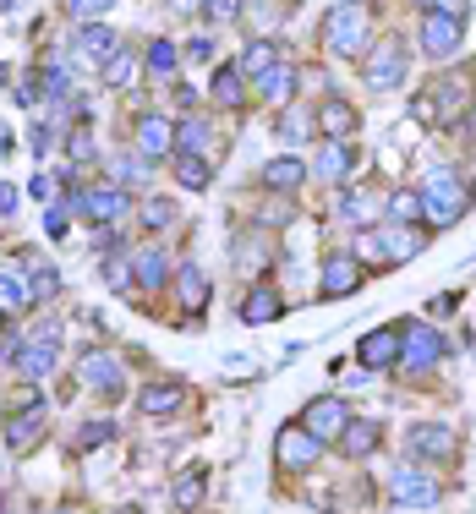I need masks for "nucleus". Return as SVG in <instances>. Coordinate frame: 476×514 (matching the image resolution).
<instances>
[{
	"label": "nucleus",
	"mask_w": 476,
	"mask_h": 514,
	"mask_svg": "<svg viewBox=\"0 0 476 514\" xmlns=\"http://www.w3.org/2000/svg\"><path fill=\"white\" fill-rule=\"evenodd\" d=\"M373 6L367 0H340V6H329V17H323V44H329V55H345V61H362L367 50H373Z\"/></svg>",
	"instance_id": "nucleus-1"
},
{
	"label": "nucleus",
	"mask_w": 476,
	"mask_h": 514,
	"mask_svg": "<svg viewBox=\"0 0 476 514\" xmlns=\"http://www.w3.org/2000/svg\"><path fill=\"white\" fill-rule=\"evenodd\" d=\"M422 208H427V219L444 230V225H455V219L471 208V186H460L449 165H433V170H427V186H422Z\"/></svg>",
	"instance_id": "nucleus-2"
},
{
	"label": "nucleus",
	"mask_w": 476,
	"mask_h": 514,
	"mask_svg": "<svg viewBox=\"0 0 476 514\" xmlns=\"http://www.w3.org/2000/svg\"><path fill=\"white\" fill-rule=\"evenodd\" d=\"M444 334L433 329V323H400V367L405 372H416V378H422V372H433L438 361H444Z\"/></svg>",
	"instance_id": "nucleus-3"
},
{
	"label": "nucleus",
	"mask_w": 476,
	"mask_h": 514,
	"mask_svg": "<svg viewBox=\"0 0 476 514\" xmlns=\"http://www.w3.org/2000/svg\"><path fill=\"white\" fill-rule=\"evenodd\" d=\"M389 498L405 509H433L438 498H444V487H438V476L427 471V465H394L389 471Z\"/></svg>",
	"instance_id": "nucleus-4"
},
{
	"label": "nucleus",
	"mask_w": 476,
	"mask_h": 514,
	"mask_svg": "<svg viewBox=\"0 0 476 514\" xmlns=\"http://www.w3.org/2000/svg\"><path fill=\"white\" fill-rule=\"evenodd\" d=\"M405 72H411V55H405L400 39H378L373 50L362 55V77L367 88H400Z\"/></svg>",
	"instance_id": "nucleus-5"
},
{
	"label": "nucleus",
	"mask_w": 476,
	"mask_h": 514,
	"mask_svg": "<svg viewBox=\"0 0 476 514\" xmlns=\"http://www.w3.org/2000/svg\"><path fill=\"white\" fill-rule=\"evenodd\" d=\"M345 422H351V405H345V394H318V400L301 405V427L312 432V438H340Z\"/></svg>",
	"instance_id": "nucleus-6"
},
{
	"label": "nucleus",
	"mask_w": 476,
	"mask_h": 514,
	"mask_svg": "<svg viewBox=\"0 0 476 514\" xmlns=\"http://www.w3.org/2000/svg\"><path fill=\"white\" fill-rule=\"evenodd\" d=\"M77 383L83 389H94V394H126V367L110 356V350H88L83 361H77Z\"/></svg>",
	"instance_id": "nucleus-7"
},
{
	"label": "nucleus",
	"mask_w": 476,
	"mask_h": 514,
	"mask_svg": "<svg viewBox=\"0 0 476 514\" xmlns=\"http://www.w3.org/2000/svg\"><path fill=\"white\" fill-rule=\"evenodd\" d=\"M362 257L356 252H329L323 257V279H318V296L323 301H340V296H351V290H362Z\"/></svg>",
	"instance_id": "nucleus-8"
},
{
	"label": "nucleus",
	"mask_w": 476,
	"mask_h": 514,
	"mask_svg": "<svg viewBox=\"0 0 476 514\" xmlns=\"http://www.w3.org/2000/svg\"><path fill=\"white\" fill-rule=\"evenodd\" d=\"M323 454V438H312L301 422H290L280 432V443H274V460H280V471H312Z\"/></svg>",
	"instance_id": "nucleus-9"
},
{
	"label": "nucleus",
	"mask_w": 476,
	"mask_h": 514,
	"mask_svg": "<svg viewBox=\"0 0 476 514\" xmlns=\"http://www.w3.org/2000/svg\"><path fill=\"white\" fill-rule=\"evenodd\" d=\"M72 203L83 208V219H99V225H115V219L132 214V197H126L121 186H83Z\"/></svg>",
	"instance_id": "nucleus-10"
},
{
	"label": "nucleus",
	"mask_w": 476,
	"mask_h": 514,
	"mask_svg": "<svg viewBox=\"0 0 476 514\" xmlns=\"http://www.w3.org/2000/svg\"><path fill=\"white\" fill-rule=\"evenodd\" d=\"M460 50V17L449 11H427L422 17V55L427 61H449Z\"/></svg>",
	"instance_id": "nucleus-11"
},
{
	"label": "nucleus",
	"mask_w": 476,
	"mask_h": 514,
	"mask_svg": "<svg viewBox=\"0 0 476 514\" xmlns=\"http://www.w3.org/2000/svg\"><path fill=\"white\" fill-rule=\"evenodd\" d=\"M121 50V33L104 28V22H83V28L72 33V55L88 66H110V55Z\"/></svg>",
	"instance_id": "nucleus-12"
},
{
	"label": "nucleus",
	"mask_w": 476,
	"mask_h": 514,
	"mask_svg": "<svg viewBox=\"0 0 476 514\" xmlns=\"http://www.w3.org/2000/svg\"><path fill=\"white\" fill-rule=\"evenodd\" d=\"M137 154L154 165V159H170L176 154V126H170V115H137Z\"/></svg>",
	"instance_id": "nucleus-13"
},
{
	"label": "nucleus",
	"mask_w": 476,
	"mask_h": 514,
	"mask_svg": "<svg viewBox=\"0 0 476 514\" xmlns=\"http://www.w3.org/2000/svg\"><path fill=\"white\" fill-rule=\"evenodd\" d=\"M312 175H318V181H329V186H345L356 175V154L345 143H334V137H323L318 154H312Z\"/></svg>",
	"instance_id": "nucleus-14"
},
{
	"label": "nucleus",
	"mask_w": 476,
	"mask_h": 514,
	"mask_svg": "<svg viewBox=\"0 0 476 514\" xmlns=\"http://www.w3.org/2000/svg\"><path fill=\"white\" fill-rule=\"evenodd\" d=\"M471 72H455V77H444L433 93V115L438 121H460V115H471Z\"/></svg>",
	"instance_id": "nucleus-15"
},
{
	"label": "nucleus",
	"mask_w": 476,
	"mask_h": 514,
	"mask_svg": "<svg viewBox=\"0 0 476 514\" xmlns=\"http://www.w3.org/2000/svg\"><path fill=\"white\" fill-rule=\"evenodd\" d=\"M411 454H416V460H433V465L455 460V432H449L444 422H422V427H411Z\"/></svg>",
	"instance_id": "nucleus-16"
},
{
	"label": "nucleus",
	"mask_w": 476,
	"mask_h": 514,
	"mask_svg": "<svg viewBox=\"0 0 476 514\" xmlns=\"http://www.w3.org/2000/svg\"><path fill=\"white\" fill-rule=\"evenodd\" d=\"M39 438H44V405L33 400V405H22V411L6 422V449L11 454H28Z\"/></svg>",
	"instance_id": "nucleus-17"
},
{
	"label": "nucleus",
	"mask_w": 476,
	"mask_h": 514,
	"mask_svg": "<svg viewBox=\"0 0 476 514\" xmlns=\"http://www.w3.org/2000/svg\"><path fill=\"white\" fill-rule=\"evenodd\" d=\"M367 372H383V367H400V329H373L362 345H356Z\"/></svg>",
	"instance_id": "nucleus-18"
},
{
	"label": "nucleus",
	"mask_w": 476,
	"mask_h": 514,
	"mask_svg": "<svg viewBox=\"0 0 476 514\" xmlns=\"http://www.w3.org/2000/svg\"><path fill=\"white\" fill-rule=\"evenodd\" d=\"M334 443H340V454H351V460H367V454H378L383 427L367 422V416H351V422H345V432H340Z\"/></svg>",
	"instance_id": "nucleus-19"
},
{
	"label": "nucleus",
	"mask_w": 476,
	"mask_h": 514,
	"mask_svg": "<svg viewBox=\"0 0 476 514\" xmlns=\"http://www.w3.org/2000/svg\"><path fill=\"white\" fill-rule=\"evenodd\" d=\"M378 214H383L378 192H367V186H345V192H340V219H345V225L373 230V219H378Z\"/></svg>",
	"instance_id": "nucleus-20"
},
{
	"label": "nucleus",
	"mask_w": 476,
	"mask_h": 514,
	"mask_svg": "<svg viewBox=\"0 0 476 514\" xmlns=\"http://www.w3.org/2000/svg\"><path fill=\"white\" fill-rule=\"evenodd\" d=\"M285 312V296L274 285H252L247 301H241V323H252V329H263V323H274Z\"/></svg>",
	"instance_id": "nucleus-21"
},
{
	"label": "nucleus",
	"mask_w": 476,
	"mask_h": 514,
	"mask_svg": "<svg viewBox=\"0 0 476 514\" xmlns=\"http://www.w3.org/2000/svg\"><path fill=\"white\" fill-rule=\"evenodd\" d=\"M362 126V115H356V104H345V99H323L318 104V132L323 137H334V143H345V137Z\"/></svg>",
	"instance_id": "nucleus-22"
},
{
	"label": "nucleus",
	"mask_w": 476,
	"mask_h": 514,
	"mask_svg": "<svg viewBox=\"0 0 476 514\" xmlns=\"http://www.w3.org/2000/svg\"><path fill=\"white\" fill-rule=\"evenodd\" d=\"M11 367H17L22 378H50V367H55V345H39V340L17 345V350H11Z\"/></svg>",
	"instance_id": "nucleus-23"
},
{
	"label": "nucleus",
	"mask_w": 476,
	"mask_h": 514,
	"mask_svg": "<svg viewBox=\"0 0 476 514\" xmlns=\"http://www.w3.org/2000/svg\"><path fill=\"white\" fill-rule=\"evenodd\" d=\"M176 66H181V50L170 39H148V50H143V72L154 77V83H170L176 77Z\"/></svg>",
	"instance_id": "nucleus-24"
},
{
	"label": "nucleus",
	"mask_w": 476,
	"mask_h": 514,
	"mask_svg": "<svg viewBox=\"0 0 476 514\" xmlns=\"http://www.w3.org/2000/svg\"><path fill=\"white\" fill-rule=\"evenodd\" d=\"M132 268H137V285L143 290H165L170 285V252H159V247H143Z\"/></svg>",
	"instance_id": "nucleus-25"
},
{
	"label": "nucleus",
	"mask_w": 476,
	"mask_h": 514,
	"mask_svg": "<svg viewBox=\"0 0 476 514\" xmlns=\"http://www.w3.org/2000/svg\"><path fill=\"white\" fill-rule=\"evenodd\" d=\"M176 296H181V307H187V312H203L208 307V279H203V268H197V263H181L176 268Z\"/></svg>",
	"instance_id": "nucleus-26"
},
{
	"label": "nucleus",
	"mask_w": 476,
	"mask_h": 514,
	"mask_svg": "<svg viewBox=\"0 0 476 514\" xmlns=\"http://www.w3.org/2000/svg\"><path fill=\"white\" fill-rule=\"evenodd\" d=\"M427 208H422V192H389L383 203V225H422Z\"/></svg>",
	"instance_id": "nucleus-27"
},
{
	"label": "nucleus",
	"mask_w": 476,
	"mask_h": 514,
	"mask_svg": "<svg viewBox=\"0 0 476 514\" xmlns=\"http://www.w3.org/2000/svg\"><path fill=\"white\" fill-rule=\"evenodd\" d=\"M312 121H318V115H307V110H296V104H285L280 110V126H274V137H280L285 148H301L312 137Z\"/></svg>",
	"instance_id": "nucleus-28"
},
{
	"label": "nucleus",
	"mask_w": 476,
	"mask_h": 514,
	"mask_svg": "<svg viewBox=\"0 0 476 514\" xmlns=\"http://www.w3.org/2000/svg\"><path fill=\"white\" fill-rule=\"evenodd\" d=\"M383 236H389V263H405V257H416L427 247V230H416V225H383Z\"/></svg>",
	"instance_id": "nucleus-29"
},
{
	"label": "nucleus",
	"mask_w": 476,
	"mask_h": 514,
	"mask_svg": "<svg viewBox=\"0 0 476 514\" xmlns=\"http://www.w3.org/2000/svg\"><path fill=\"white\" fill-rule=\"evenodd\" d=\"M301 181H307V170H301V159H290V154H280L274 165H263V186H269V192H296Z\"/></svg>",
	"instance_id": "nucleus-30"
},
{
	"label": "nucleus",
	"mask_w": 476,
	"mask_h": 514,
	"mask_svg": "<svg viewBox=\"0 0 476 514\" xmlns=\"http://www.w3.org/2000/svg\"><path fill=\"white\" fill-rule=\"evenodd\" d=\"M290 93H296V66H285V61H280L274 72H263V77H258V99H263V104H285Z\"/></svg>",
	"instance_id": "nucleus-31"
},
{
	"label": "nucleus",
	"mask_w": 476,
	"mask_h": 514,
	"mask_svg": "<svg viewBox=\"0 0 476 514\" xmlns=\"http://www.w3.org/2000/svg\"><path fill=\"white\" fill-rule=\"evenodd\" d=\"M247 72H241V66H219L214 72V99L225 104V110H241V104H247Z\"/></svg>",
	"instance_id": "nucleus-32"
},
{
	"label": "nucleus",
	"mask_w": 476,
	"mask_h": 514,
	"mask_svg": "<svg viewBox=\"0 0 476 514\" xmlns=\"http://www.w3.org/2000/svg\"><path fill=\"white\" fill-rule=\"evenodd\" d=\"M28 301H33V285H28V279H22L17 268H0V312L11 318V312H22Z\"/></svg>",
	"instance_id": "nucleus-33"
},
{
	"label": "nucleus",
	"mask_w": 476,
	"mask_h": 514,
	"mask_svg": "<svg viewBox=\"0 0 476 514\" xmlns=\"http://www.w3.org/2000/svg\"><path fill=\"white\" fill-rule=\"evenodd\" d=\"M208 498V482H203V471H187L176 487H170V509H181V514H192L197 504Z\"/></svg>",
	"instance_id": "nucleus-34"
},
{
	"label": "nucleus",
	"mask_w": 476,
	"mask_h": 514,
	"mask_svg": "<svg viewBox=\"0 0 476 514\" xmlns=\"http://www.w3.org/2000/svg\"><path fill=\"white\" fill-rule=\"evenodd\" d=\"M181 405V389H170V383H154V389L137 394V411L143 416H170Z\"/></svg>",
	"instance_id": "nucleus-35"
},
{
	"label": "nucleus",
	"mask_w": 476,
	"mask_h": 514,
	"mask_svg": "<svg viewBox=\"0 0 476 514\" xmlns=\"http://www.w3.org/2000/svg\"><path fill=\"white\" fill-rule=\"evenodd\" d=\"M176 181L187 186V192H208V181H214V175H208V159L203 154H176Z\"/></svg>",
	"instance_id": "nucleus-36"
},
{
	"label": "nucleus",
	"mask_w": 476,
	"mask_h": 514,
	"mask_svg": "<svg viewBox=\"0 0 476 514\" xmlns=\"http://www.w3.org/2000/svg\"><path fill=\"white\" fill-rule=\"evenodd\" d=\"M274 66H280V50H274L269 39H252L247 55H241V72H247V77H263V72H274Z\"/></svg>",
	"instance_id": "nucleus-37"
},
{
	"label": "nucleus",
	"mask_w": 476,
	"mask_h": 514,
	"mask_svg": "<svg viewBox=\"0 0 476 514\" xmlns=\"http://www.w3.org/2000/svg\"><path fill=\"white\" fill-rule=\"evenodd\" d=\"M236 268L241 274H263V268H269V241H252V236H241L236 241Z\"/></svg>",
	"instance_id": "nucleus-38"
},
{
	"label": "nucleus",
	"mask_w": 476,
	"mask_h": 514,
	"mask_svg": "<svg viewBox=\"0 0 476 514\" xmlns=\"http://www.w3.org/2000/svg\"><path fill=\"white\" fill-rule=\"evenodd\" d=\"M39 93H44V99H55V104L72 99V72H66L61 61H50V66L39 72Z\"/></svg>",
	"instance_id": "nucleus-39"
},
{
	"label": "nucleus",
	"mask_w": 476,
	"mask_h": 514,
	"mask_svg": "<svg viewBox=\"0 0 476 514\" xmlns=\"http://www.w3.org/2000/svg\"><path fill=\"white\" fill-rule=\"evenodd\" d=\"M176 219H181V208L170 203V197H148V203H143V230H154V236H159V230H170Z\"/></svg>",
	"instance_id": "nucleus-40"
},
{
	"label": "nucleus",
	"mask_w": 476,
	"mask_h": 514,
	"mask_svg": "<svg viewBox=\"0 0 476 514\" xmlns=\"http://www.w3.org/2000/svg\"><path fill=\"white\" fill-rule=\"evenodd\" d=\"M104 83H110V88H132L137 83V55L132 50H115L110 66H104Z\"/></svg>",
	"instance_id": "nucleus-41"
},
{
	"label": "nucleus",
	"mask_w": 476,
	"mask_h": 514,
	"mask_svg": "<svg viewBox=\"0 0 476 514\" xmlns=\"http://www.w3.org/2000/svg\"><path fill=\"white\" fill-rule=\"evenodd\" d=\"M208 148V126L203 121H181L176 126V154H203Z\"/></svg>",
	"instance_id": "nucleus-42"
},
{
	"label": "nucleus",
	"mask_w": 476,
	"mask_h": 514,
	"mask_svg": "<svg viewBox=\"0 0 476 514\" xmlns=\"http://www.w3.org/2000/svg\"><path fill=\"white\" fill-rule=\"evenodd\" d=\"M351 252H356V257H367V263H389V236H383V230H362Z\"/></svg>",
	"instance_id": "nucleus-43"
},
{
	"label": "nucleus",
	"mask_w": 476,
	"mask_h": 514,
	"mask_svg": "<svg viewBox=\"0 0 476 514\" xmlns=\"http://www.w3.org/2000/svg\"><path fill=\"white\" fill-rule=\"evenodd\" d=\"M104 285H110V290H126V285H137V268L126 263V257H104Z\"/></svg>",
	"instance_id": "nucleus-44"
},
{
	"label": "nucleus",
	"mask_w": 476,
	"mask_h": 514,
	"mask_svg": "<svg viewBox=\"0 0 476 514\" xmlns=\"http://www.w3.org/2000/svg\"><path fill=\"white\" fill-rule=\"evenodd\" d=\"M110 438H115V427H110V422H88L83 432H77V449H83V454H88V449H104Z\"/></svg>",
	"instance_id": "nucleus-45"
},
{
	"label": "nucleus",
	"mask_w": 476,
	"mask_h": 514,
	"mask_svg": "<svg viewBox=\"0 0 476 514\" xmlns=\"http://www.w3.org/2000/svg\"><path fill=\"white\" fill-rule=\"evenodd\" d=\"M143 175H148L143 154H121V159H115V186H121V181H143Z\"/></svg>",
	"instance_id": "nucleus-46"
},
{
	"label": "nucleus",
	"mask_w": 476,
	"mask_h": 514,
	"mask_svg": "<svg viewBox=\"0 0 476 514\" xmlns=\"http://www.w3.org/2000/svg\"><path fill=\"white\" fill-rule=\"evenodd\" d=\"M28 285H33V301H39V296H55V290H61V274H55V268H33Z\"/></svg>",
	"instance_id": "nucleus-47"
},
{
	"label": "nucleus",
	"mask_w": 476,
	"mask_h": 514,
	"mask_svg": "<svg viewBox=\"0 0 476 514\" xmlns=\"http://www.w3.org/2000/svg\"><path fill=\"white\" fill-rule=\"evenodd\" d=\"M115 0H66V11H72L77 22H88V17H99V11H110Z\"/></svg>",
	"instance_id": "nucleus-48"
},
{
	"label": "nucleus",
	"mask_w": 476,
	"mask_h": 514,
	"mask_svg": "<svg viewBox=\"0 0 476 514\" xmlns=\"http://www.w3.org/2000/svg\"><path fill=\"white\" fill-rule=\"evenodd\" d=\"M66 148H72V159H88V154H94V137H88V132H72V137H66Z\"/></svg>",
	"instance_id": "nucleus-49"
},
{
	"label": "nucleus",
	"mask_w": 476,
	"mask_h": 514,
	"mask_svg": "<svg viewBox=\"0 0 476 514\" xmlns=\"http://www.w3.org/2000/svg\"><path fill=\"white\" fill-rule=\"evenodd\" d=\"M427 11H449V17H466V0H416Z\"/></svg>",
	"instance_id": "nucleus-50"
},
{
	"label": "nucleus",
	"mask_w": 476,
	"mask_h": 514,
	"mask_svg": "<svg viewBox=\"0 0 476 514\" xmlns=\"http://www.w3.org/2000/svg\"><path fill=\"white\" fill-rule=\"evenodd\" d=\"M236 0H208V17H219V22H230V17H236Z\"/></svg>",
	"instance_id": "nucleus-51"
},
{
	"label": "nucleus",
	"mask_w": 476,
	"mask_h": 514,
	"mask_svg": "<svg viewBox=\"0 0 476 514\" xmlns=\"http://www.w3.org/2000/svg\"><path fill=\"white\" fill-rule=\"evenodd\" d=\"M170 11L176 17H197V11H208V0H170Z\"/></svg>",
	"instance_id": "nucleus-52"
},
{
	"label": "nucleus",
	"mask_w": 476,
	"mask_h": 514,
	"mask_svg": "<svg viewBox=\"0 0 476 514\" xmlns=\"http://www.w3.org/2000/svg\"><path fill=\"white\" fill-rule=\"evenodd\" d=\"M11 208H17V186L0 181V214H11Z\"/></svg>",
	"instance_id": "nucleus-53"
},
{
	"label": "nucleus",
	"mask_w": 476,
	"mask_h": 514,
	"mask_svg": "<svg viewBox=\"0 0 476 514\" xmlns=\"http://www.w3.org/2000/svg\"><path fill=\"white\" fill-rule=\"evenodd\" d=\"M50 236H66V208H50Z\"/></svg>",
	"instance_id": "nucleus-54"
},
{
	"label": "nucleus",
	"mask_w": 476,
	"mask_h": 514,
	"mask_svg": "<svg viewBox=\"0 0 476 514\" xmlns=\"http://www.w3.org/2000/svg\"><path fill=\"white\" fill-rule=\"evenodd\" d=\"M6 148H11V137H6V126H0V154H6Z\"/></svg>",
	"instance_id": "nucleus-55"
},
{
	"label": "nucleus",
	"mask_w": 476,
	"mask_h": 514,
	"mask_svg": "<svg viewBox=\"0 0 476 514\" xmlns=\"http://www.w3.org/2000/svg\"><path fill=\"white\" fill-rule=\"evenodd\" d=\"M466 121H471V132H476V104H471V115H466Z\"/></svg>",
	"instance_id": "nucleus-56"
},
{
	"label": "nucleus",
	"mask_w": 476,
	"mask_h": 514,
	"mask_svg": "<svg viewBox=\"0 0 476 514\" xmlns=\"http://www.w3.org/2000/svg\"><path fill=\"white\" fill-rule=\"evenodd\" d=\"M55 514H77V509H55Z\"/></svg>",
	"instance_id": "nucleus-57"
},
{
	"label": "nucleus",
	"mask_w": 476,
	"mask_h": 514,
	"mask_svg": "<svg viewBox=\"0 0 476 514\" xmlns=\"http://www.w3.org/2000/svg\"><path fill=\"white\" fill-rule=\"evenodd\" d=\"M6 6H11V0H0V11H6Z\"/></svg>",
	"instance_id": "nucleus-58"
}]
</instances>
